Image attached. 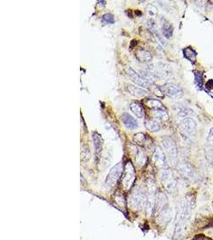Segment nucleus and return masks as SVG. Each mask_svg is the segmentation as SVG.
I'll return each mask as SVG.
<instances>
[{
	"label": "nucleus",
	"instance_id": "obj_1",
	"mask_svg": "<svg viewBox=\"0 0 213 240\" xmlns=\"http://www.w3.org/2000/svg\"><path fill=\"white\" fill-rule=\"evenodd\" d=\"M191 206L188 200L181 201L177 206L176 215L175 228L173 232V239H178L181 237L183 231L184 230L186 222L190 218L191 211Z\"/></svg>",
	"mask_w": 213,
	"mask_h": 240
},
{
	"label": "nucleus",
	"instance_id": "obj_2",
	"mask_svg": "<svg viewBox=\"0 0 213 240\" xmlns=\"http://www.w3.org/2000/svg\"><path fill=\"white\" fill-rule=\"evenodd\" d=\"M161 146L164 152L168 155L170 160L176 163L178 157V151L175 142L170 137H164L161 141Z\"/></svg>",
	"mask_w": 213,
	"mask_h": 240
},
{
	"label": "nucleus",
	"instance_id": "obj_3",
	"mask_svg": "<svg viewBox=\"0 0 213 240\" xmlns=\"http://www.w3.org/2000/svg\"><path fill=\"white\" fill-rule=\"evenodd\" d=\"M124 171V166L122 162H119L117 165H115L113 167H112L111 170L107 175V177L105 178V184L108 187H113L115 184L118 183L120 176H122V173Z\"/></svg>",
	"mask_w": 213,
	"mask_h": 240
},
{
	"label": "nucleus",
	"instance_id": "obj_4",
	"mask_svg": "<svg viewBox=\"0 0 213 240\" xmlns=\"http://www.w3.org/2000/svg\"><path fill=\"white\" fill-rule=\"evenodd\" d=\"M160 178L164 187L170 192H173L176 188V181L173 177L172 171L168 168L162 169L160 172Z\"/></svg>",
	"mask_w": 213,
	"mask_h": 240
},
{
	"label": "nucleus",
	"instance_id": "obj_5",
	"mask_svg": "<svg viewBox=\"0 0 213 240\" xmlns=\"http://www.w3.org/2000/svg\"><path fill=\"white\" fill-rule=\"evenodd\" d=\"M162 92L170 99L178 100L184 95V91L179 86L173 83H166L161 87Z\"/></svg>",
	"mask_w": 213,
	"mask_h": 240
},
{
	"label": "nucleus",
	"instance_id": "obj_6",
	"mask_svg": "<svg viewBox=\"0 0 213 240\" xmlns=\"http://www.w3.org/2000/svg\"><path fill=\"white\" fill-rule=\"evenodd\" d=\"M126 73L127 75L129 76V78L131 79V81L134 83L135 84L138 85L139 87H141L142 88H149L152 85V83H150L149 82L145 79L141 75H139L132 67L129 66L126 69Z\"/></svg>",
	"mask_w": 213,
	"mask_h": 240
},
{
	"label": "nucleus",
	"instance_id": "obj_7",
	"mask_svg": "<svg viewBox=\"0 0 213 240\" xmlns=\"http://www.w3.org/2000/svg\"><path fill=\"white\" fill-rule=\"evenodd\" d=\"M130 203L132 206L136 209L146 208L148 203V196L141 191H136L131 197Z\"/></svg>",
	"mask_w": 213,
	"mask_h": 240
},
{
	"label": "nucleus",
	"instance_id": "obj_8",
	"mask_svg": "<svg viewBox=\"0 0 213 240\" xmlns=\"http://www.w3.org/2000/svg\"><path fill=\"white\" fill-rule=\"evenodd\" d=\"M180 127L184 134L186 135H192L196 133V122L191 117H186L180 121Z\"/></svg>",
	"mask_w": 213,
	"mask_h": 240
},
{
	"label": "nucleus",
	"instance_id": "obj_9",
	"mask_svg": "<svg viewBox=\"0 0 213 240\" xmlns=\"http://www.w3.org/2000/svg\"><path fill=\"white\" fill-rule=\"evenodd\" d=\"M152 160L155 165L157 166L158 167L161 169L168 168V159L164 154V150H162L160 147H156L154 152L152 155Z\"/></svg>",
	"mask_w": 213,
	"mask_h": 240
},
{
	"label": "nucleus",
	"instance_id": "obj_10",
	"mask_svg": "<svg viewBox=\"0 0 213 240\" xmlns=\"http://www.w3.org/2000/svg\"><path fill=\"white\" fill-rule=\"evenodd\" d=\"M178 171L184 178L189 180H194L196 177L195 171L191 164L188 162H181L178 164Z\"/></svg>",
	"mask_w": 213,
	"mask_h": 240
},
{
	"label": "nucleus",
	"instance_id": "obj_11",
	"mask_svg": "<svg viewBox=\"0 0 213 240\" xmlns=\"http://www.w3.org/2000/svg\"><path fill=\"white\" fill-rule=\"evenodd\" d=\"M135 178V171L134 167L132 163L129 162L126 166V169L125 170V174L123 177V185L125 188H129L132 186L133 182Z\"/></svg>",
	"mask_w": 213,
	"mask_h": 240
},
{
	"label": "nucleus",
	"instance_id": "obj_12",
	"mask_svg": "<svg viewBox=\"0 0 213 240\" xmlns=\"http://www.w3.org/2000/svg\"><path fill=\"white\" fill-rule=\"evenodd\" d=\"M93 138V146H94V150H95V156L97 162H98L101 158V154H102V148H103V139H102L101 134L97 132H93L92 134Z\"/></svg>",
	"mask_w": 213,
	"mask_h": 240
},
{
	"label": "nucleus",
	"instance_id": "obj_13",
	"mask_svg": "<svg viewBox=\"0 0 213 240\" xmlns=\"http://www.w3.org/2000/svg\"><path fill=\"white\" fill-rule=\"evenodd\" d=\"M120 119L125 125V127L130 130H135L138 127V122L134 117L131 115L129 113H123L120 116Z\"/></svg>",
	"mask_w": 213,
	"mask_h": 240
},
{
	"label": "nucleus",
	"instance_id": "obj_14",
	"mask_svg": "<svg viewBox=\"0 0 213 240\" xmlns=\"http://www.w3.org/2000/svg\"><path fill=\"white\" fill-rule=\"evenodd\" d=\"M135 56L137 59V60L142 63H148L152 59V54L148 50L143 49V48L137 49L135 51Z\"/></svg>",
	"mask_w": 213,
	"mask_h": 240
},
{
	"label": "nucleus",
	"instance_id": "obj_15",
	"mask_svg": "<svg viewBox=\"0 0 213 240\" xmlns=\"http://www.w3.org/2000/svg\"><path fill=\"white\" fill-rule=\"evenodd\" d=\"M157 74L161 78H169L172 76V70L168 65L164 62H158L157 67Z\"/></svg>",
	"mask_w": 213,
	"mask_h": 240
},
{
	"label": "nucleus",
	"instance_id": "obj_16",
	"mask_svg": "<svg viewBox=\"0 0 213 240\" xmlns=\"http://www.w3.org/2000/svg\"><path fill=\"white\" fill-rule=\"evenodd\" d=\"M129 108L131 111L136 116L138 119H143L145 117V110L141 104L136 101H133L130 103Z\"/></svg>",
	"mask_w": 213,
	"mask_h": 240
},
{
	"label": "nucleus",
	"instance_id": "obj_17",
	"mask_svg": "<svg viewBox=\"0 0 213 240\" xmlns=\"http://www.w3.org/2000/svg\"><path fill=\"white\" fill-rule=\"evenodd\" d=\"M127 90L129 92L130 94L136 97H143L148 93V91L144 88L139 87L132 84H129L127 86Z\"/></svg>",
	"mask_w": 213,
	"mask_h": 240
},
{
	"label": "nucleus",
	"instance_id": "obj_18",
	"mask_svg": "<svg viewBox=\"0 0 213 240\" xmlns=\"http://www.w3.org/2000/svg\"><path fill=\"white\" fill-rule=\"evenodd\" d=\"M172 219V212L168 208L161 210L160 215H159V222L161 225L165 226Z\"/></svg>",
	"mask_w": 213,
	"mask_h": 240
},
{
	"label": "nucleus",
	"instance_id": "obj_19",
	"mask_svg": "<svg viewBox=\"0 0 213 240\" xmlns=\"http://www.w3.org/2000/svg\"><path fill=\"white\" fill-rule=\"evenodd\" d=\"M145 127L151 132H157L161 129V125L156 119H150L145 121Z\"/></svg>",
	"mask_w": 213,
	"mask_h": 240
},
{
	"label": "nucleus",
	"instance_id": "obj_20",
	"mask_svg": "<svg viewBox=\"0 0 213 240\" xmlns=\"http://www.w3.org/2000/svg\"><path fill=\"white\" fill-rule=\"evenodd\" d=\"M152 115H153L155 119H158L160 121H166L168 119V114L165 109L152 110Z\"/></svg>",
	"mask_w": 213,
	"mask_h": 240
},
{
	"label": "nucleus",
	"instance_id": "obj_21",
	"mask_svg": "<svg viewBox=\"0 0 213 240\" xmlns=\"http://www.w3.org/2000/svg\"><path fill=\"white\" fill-rule=\"evenodd\" d=\"M146 105L148 107L151 108L152 110H160L164 109V105L162 104L160 100L156 99H148L146 100Z\"/></svg>",
	"mask_w": 213,
	"mask_h": 240
},
{
	"label": "nucleus",
	"instance_id": "obj_22",
	"mask_svg": "<svg viewBox=\"0 0 213 240\" xmlns=\"http://www.w3.org/2000/svg\"><path fill=\"white\" fill-rule=\"evenodd\" d=\"M176 113L180 117H183V118L190 117V116L195 115L193 110L190 109L189 107H186V106H178L176 109Z\"/></svg>",
	"mask_w": 213,
	"mask_h": 240
},
{
	"label": "nucleus",
	"instance_id": "obj_23",
	"mask_svg": "<svg viewBox=\"0 0 213 240\" xmlns=\"http://www.w3.org/2000/svg\"><path fill=\"white\" fill-rule=\"evenodd\" d=\"M173 31H174V28H173V26L171 25L169 22L165 21L163 23V25H162V33H163V35L165 38H171L173 35Z\"/></svg>",
	"mask_w": 213,
	"mask_h": 240
},
{
	"label": "nucleus",
	"instance_id": "obj_24",
	"mask_svg": "<svg viewBox=\"0 0 213 240\" xmlns=\"http://www.w3.org/2000/svg\"><path fill=\"white\" fill-rule=\"evenodd\" d=\"M146 12L148 15V16L151 17L152 19H155L157 15L158 10L154 5H152L151 3H148L147 6H146Z\"/></svg>",
	"mask_w": 213,
	"mask_h": 240
},
{
	"label": "nucleus",
	"instance_id": "obj_25",
	"mask_svg": "<svg viewBox=\"0 0 213 240\" xmlns=\"http://www.w3.org/2000/svg\"><path fill=\"white\" fill-rule=\"evenodd\" d=\"M133 140L138 145H142L143 143H145L146 140H147V137L144 133L140 132V133H136L133 135Z\"/></svg>",
	"mask_w": 213,
	"mask_h": 240
},
{
	"label": "nucleus",
	"instance_id": "obj_26",
	"mask_svg": "<svg viewBox=\"0 0 213 240\" xmlns=\"http://www.w3.org/2000/svg\"><path fill=\"white\" fill-rule=\"evenodd\" d=\"M102 20L103 22H107V23H110V24H113V23H114L115 22L114 16L112 14H110V13L105 14V15L102 17Z\"/></svg>",
	"mask_w": 213,
	"mask_h": 240
},
{
	"label": "nucleus",
	"instance_id": "obj_27",
	"mask_svg": "<svg viewBox=\"0 0 213 240\" xmlns=\"http://www.w3.org/2000/svg\"><path fill=\"white\" fill-rule=\"evenodd\" d=\"M205 155H206V158H207V161L210 162V164L213 167V148H207V150L205 151Z\"/></svg>",
	"mask_w": 213,
	"mask_h": 240
},
{
	"label": "nucleus",
	"instance_id": "obj_28",
	"mask_svg": "<svg viewBox=\"0 0 213 240\" xmlns=\"http://www.w3.org/2000/svg\"><path fill=\"white\" fill-rule=\"evenodd\" d=\"M81 156L85 160V158H86V161L89 159H90V151L87 146H84L83 149L81 150Z\"/></svg>",
	"mask_w": 213,
	"mask_h": 240
},
{
	"label": "nucleus",
	"instance_id": "obj_29",
	"mask_svg": "<svg viewBox=\"0 0 213 240\" xmlns=\"http://www.w3.org/2000/svg\"><path fill=\"white\" fill-rule=\"evenodd\" d=\"M207 142L208 146L211 148H213V128H212L208 133V135H207Z\"/></svg>",
	"mask_w": 213,
	"mask_h": 240
}]
</instances>
